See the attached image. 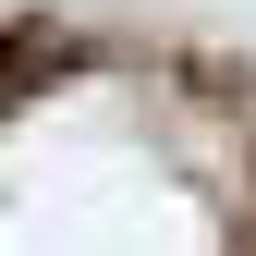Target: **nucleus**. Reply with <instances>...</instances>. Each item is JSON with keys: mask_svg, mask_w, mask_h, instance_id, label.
<instances>
[{"mask_svg": "<svg viewBox=\"0 0 256 256\" xmlns=\"http://www.w3.org/2000/svg\"><path fill=\"white\" fill-rule=\"evenodd\" d=\"M49 74H74V37L37 24V12H12V24H0V110H12L24 86H49Z\"/></svg>", "mask_w": 256, "mask_h": 256, "instance_id": "f257e3e1", "label": "nucleus"}]
</instances>
